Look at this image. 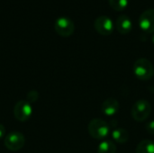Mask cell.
<instances>
[{"label": "cell", "mask_w": 154, "mask_h": 153, "mask_svg": "<svg viewBox=\"0 0 154 153\" xmlns=\"http://www.w3.org/2000/svg\"><path fill=\"white\" fill-rule=\"evenodd\" d=\"M38 99H39V93H38L36 90H30V91L27 93L26 101H28L30 104L37 102Z\"/></svg>", "instance_id": "obj_15"}, {"label": "cell", "mask_w": 154, "mask_h": 153, "mask_svg": "<svg viewBox=\"0 0 154 153\" xmlns=\"http://www.w3.org/2000/svg\"><path fill=\"white\" fill-rule=\"evenodd\" d=\"M14 116L19 122H26L32 115V106L26 100H20L14 106Z\"/></svg>", "instance_id": "obj_5"}, {"label": "cell", "mask_w": 154, "mask_h": 153, "mask_svg": "<svg viewBox=\"0 0 154 153\" xmlns=\"http://www.w3.org/2000/svg\"><path fill=\"white\" fill-rule=\"evenodd\" d=\"M152 43L154 44V34L152 35Z\"/></svg>", "instance_id": "obj_18"}, {"label": "cell", "mask_w": 154, "mask_h": 153, "mask_svg": "<svg viewBox=\"0 0 154 153\" xmlns=\"http://www.w3.org/2000/svg\"><path fill=\"white\" fill-rule=\"evenodd\" d=\"M145 129L147 131L148 133L154 135V121L149 122L146 125H145Z\"/></svg>", "instance_id": "obj_16"}, {"label": "cell", "mask_w": 154, "mask_h": 153, "mask_svg": "<svg viewBox=\"0 0 154 153\" xmlns=\"http://www.w3.org/2000/svg\"><path fill=\"white\" fill-rule=\"evenodd\" d=\"M139 26L144 32H154V9L150 8L142 13L139 17Z\"/></svg>", "instance_id": "obj_8"}, {"label": "cell", "mask_w": 154, "mask_h": 153, "mask_svg": "<svg viewBox=\"0 0 154 153\" xmlns=\"http://www.w3.org/2000/svg\"><path fill=\"white\" fill-rule=\"evenodd\" d=\"M116 145L111 140H104L100 142L97 148V153H116Z\"/></svg>", "instance_id": "obj_12"}, {"label": "cell", "mask_w": 154, "mask_h": 153, "mask_svg": "<svg viewBox=\"0 0 154 153\" xmlns=\"http://www.w3.org/2000/svg\"><path fill=\"white\" fill-rule=\"evenodd\" d=\"M5 137V128L2 124H0V139Z\"/></svg>", "instance_id": "obj_17"}, {"label": "cell", "mask_w": 154, "mask_h": 153, "mask_svg": "<svg viewBox=\"0 0 154 153\" xmlns=\"http://www.w3.org/2000/svg\"><path fill=\"white\" fill-rule=\"evenodd\" d=\"M110 6L116 11H123L128 5V0H108Z\"/></svg>", "instance_id": "obj_14"}, {"label": "cell", "mask_w": 154, "mask_h": 153, "mask_svg": "<svg viewBox=\"0 0 154 153\" xmlns=\"http://www.w3.org/2000/svg\"><path fill=\"white\" fill-rule=\"evenodd\" d=\"M24 143H25L24 135L17 131H13L8 133L4 139V144L5 148L11 151H20L24 146Z\"/></svg>", "instance_id": "obj_4"}, {"label": "cell", "mask_w": 154, "mask_h": 153, "mask_svg": "<svg viewBox=\"0 0 154 153\" xmlns=\"http://www.w3.org/2000/svg\"><path fill=\"white\" fill-rule=\"evenodd\" d=\"M152 113L151 104L144 99L136 101L132 107V117L136 122H144Z\"/></svg>", "instance_id": "obj_3"}, {"label": "cell", "mask_w": 154, "mask_h": 153, "mask_svg": "<svg viewBox=\"0 0 154 153\" xmlns=\"http://www.w3.org/2000/svg\"><path fill=\"white\" fill-rule=\"evenodd\" d=\"M112 138L113 140L119 143V144H124L125 142H128L129 140V133L128 132L125 130V129H123V128H117V129H115L112 133Z\"/></svg>", "instance_id": "obj_11"}, {"label": "cell", "mask_w": 154, "mask_h": 153, "mask_svg": "<svg viewBox=\"0 0 154 153\" xmlns=\"http://www.w3.org/2000/svg\"><path fill=\"white\" fill-rule=\"evenodd\" d=\"M54 29L59 35L62 37H69L75 31V24L71 19L61 16L56 19Z\"/></svg>", "instance_id": "obj_6"}, {"label": "cell", "mask_w": 154, "mask_h": 153, "mask_svg": "<svg viewBox=\"0 0 154 153\" xmlns=\"http://www.w3.org/2000/svg\"><path fill=\"white\" fill-rule=\"evenodd\" d=\"M88 131L93 139L104 141L110 133V127L106 121L96 118L89 122Z\"/></svg>", "instance_id": "obj_1"}, {"label": "cell", "mask_w": 154, "mask_h": 153, "mask_svg": "<svg viewBox=\"0 0 154 153\" xmlns=\"http://www.w3.org/2000/svg\"><path fill=\"white\" fill-rule=\"evenodd\" d=\"M133 71L134 76L143 81L150 80L154 75V68L152 62L145 58L138 59L134 62Z\"/></svg>", "instance_id": "obj_2"}, {"label": "cell", "mask_w": 154, "mask_h": 153, "mask_svg": "<svg viewBox=\"0 0 154 153\" xmlns=\"http://www.w3.org/2000/svg\"><path fill=\"white\" fill-rule=\"evenodd\" d=\"M94 26H95L96 31L99 34L104 35V36H108L112 34L114 28H115L114 23L111 20V18L106 15H101L97 17L95 20Z\"/></svg>", "instance_id": "obj_7"}, {"label": "cell", "mask_w": 154, "mask_h": 153, "mask_svg": "<svg viewBox=\"0 0 154 153\" xmlns=\"http://www.w3.org/2000/svg\"><path fill=\"white\" fill-rule=\"evenodd\" d=\"M119 108H120L119 102L116 98H112V97L105 100L102 104V106H101L103 114L106 116L116 115L118 113Z\"/></svg>", "instance_id": "obj_9"}, {"label": "cell", "mask_w": 154, "mask_h": 153, "mask_svg": "<svg viewBox=\"0 0 154 153\" xmlns=\"http://www.w3.org/2000/svg\"><path fill=\"white\" fill-rule=\"evenodd\" d=\"M136 153H154V142L143 140L136 147Z\"/></svg>", "instance_id": "obj_13"}, {"label": "cell", "mask_w": 154, "mask_h": 153, "mask_svg": "<svg viewBox=\"0 0 154 153\" xmlns=\"http://www.w3.org/2000/svg\"><path fill=\"white\" fill-rule=\"evenodd\" d=\"M116 30L121 34H127L133 29V23L129 16L126 14H121L117 17L116 22Z\"/></svg>", "instance_id": "obj_10"}]
</instances>
